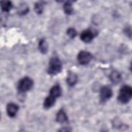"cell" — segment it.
<instances>
[{
	"label": "cell",
	"instance_id": "obj_3",
	"mask_svg": "<svg viewBox=\"0 0 132 132\" xmlns=\"http://www.w3.org/2000/svg\"><path fill=\"white\" fill-rule=\"evenodd\" d=\"M34 86L33 80L27 76L20 80L18 84L17 89L20 93H24L30 90Z\"/></svg>",
	"mask_w": 132,
	"mask_h": 132
},
{
	"label": "cell",
	"instance_id": "obj_4",
	"mask_svg": "<svg viewBox=\"0 0 132 132\" xmlns=\"http://www.w3.org/2000/svg\"><path fill=\"white\" fill-rule=\"evenodd\" d=\"M112 96L111 88L108 86L101 88L100 91V98L101 103H105L109 100Z\"/></svg>",
	"mask_w": 132,
	"mask_h": 132
},
{
	"label": "cell",
	"instance_id": "obj_6",
	"mask_svg": "<svg viewBox=\"0 0 132 132\" xmlns=\"http://www.w3.org/2000/svg\"><path fill=\"white\" fill-rule=\"evenodd\" d=\"M96 32L90 29L84 30L80 34V38L81 41L85 43H89L96 36Z\"/></svg>",
	"mask_w": 132,
	"mask_h": 132
},
{
	"label": "cell",
	"instance_id": "obj_7",
	"mask_svg": "<svg viewBox=\"0 0 132 132\" xmlns=\"http://www.w3.org/2000/svg\"><path fill=\"white\" fill-rule=\"evenodd\" d=\"M19 110V106L18 105L13 103H10L8 104L6 107V111L8 116L10 118H13L15 116Z\"/></svg>",
	"mask_w": 132,
	"mask_h": 132
},
{
	"label": "cell",
	"instance_id": "obj_18",
	"mask_svg": "<svg viewBox=\"0 0 132 132\" xmlns=\"http://www.w3.org/2000/svg\"><path fill=\"white\" fill-rule=\"evenodd\" d=\"M124 32L125 34H126L127 36H128V34H129V35L131 36V29L130 27H127L124 29Z\"/></svg>",
	"mask_w": 132,
	"mask_h": 132
},
{
	"label": "cell",
	"instance_id": "obj_8",
	"mask_svg": "<svg viewBox=\"0 0 132 132\" xmlns=\"http://www.w3.org/2000/svg\"><path fill=\"white\" fill-rule=\"evenodd\" d=\"M56 97L54 96V95L49 94V95L45 98V100L43 103V107L45 109H49L51 107H52L56 100Z\"/></svg>",
	"mask_w": 132,
	"mask_h": 132
},
{
	"label": "cell",
	"instance_id": "obj_15",
	"mask_svg": "<svg viewBox=\"0 0 132 132\" xmlns=\"http://www.w3.org/2000/svg\"><path fill=\"white\" fill-rule=\"evenodd\" d=\"M121 78V77L120 74L117 71L112 72L110 76V79H111V81H112V82L114 84L118 83L120 81Z\"/></svg>",
	"mask_w": 132,
	"mask_h": 132
},
{
	"label": "cell",
	"instance_id": "obj_16",
	"mask_svg": "<svg viewBox=\"0 0 132 132\" xmlns=\"http://www.w3.org/2000/svg\"><path fill=\"white\" fill-rule=\"evenodd\" d=\"M44 4L42 2H37L35 4L34 9L36 12L38 14H41L43 11Z\"/></svg>",
	"mask_w": 132,
	"mask_h": 132
},
{
	"label": "cell",
	"instance_id": "obj_1",
	"mask_svg": "<svg viewBox=\"0 0 132 132\" xmlns=\"http://www.w3.org/2000/svg\"><path fill=\"white\" fill-rule=\"evenodd\" d=\"M132 97V89L128 85H124L120 89L118 100L122 104H126L129 102Z\"/></svg>",
	"mask_w": 132,
	"mask_h": 132
},
{
	"label": "cell",
	"instance_id": "obj_2",
	"mask_svg": "<svg viewBox=\"0 0 132 132\" xmlns=\"http://www.w3.org/2000/svg\"><path fill=\"white\" fill-rule=\"evenodd\" d=\"M62 70V63L58 57L54 56L49 61L47 73L51 75H55L59 73Z\"/></svg>",
	"mask_w": 132,
	"mask_h": 132
},
{
	"label": "cell",
	"instance_id": "obj_17",
	"mask_svg": "<svg viewBox=\"0 0 132 132\" xmlns=\"http://www.w3.org/2000/svg\"><path fill=\"white\" fill-rule=\"evenodd\" d=\"M67 35L71 39L74 38L77 36V31L74 28H69L67 30Z\"/></svg>",
	"mask_w": 132,
	"mask_h": 132
},
{
	"label": "cell",
	"instance_id": "obj_11",
	"mask_svg": "<svg viewBox=\"0 0 132 132\" xmlns=\"http://www.w3.org/2000/svg\"><path fill=\"white\" fill-rule=\"evenodd\" d=\"M61 93H62L61 89L60 86L58 84L55 85L54 86H53L51 88L49 92V94H51L54 95L56 98H58L59 97H60L61 95Z\"/></svg>",
	"mask_w": 132,
	"mask_h": 132
},
{
	"label": "cell",
	"instance_id": "obj_9",
	"mask_svg": "<svg viewBox=\"0 0 132 132\" xmlns=\"http://www.w3.org/2000/svg\"><path fill=\"white\" fill-rule=\"evenodd\" d=\"M56 119L57 122L59 123H63L67 122L68 120L66 113L63 109H61L58 111L56 114Z\"/></svg>",
	"mask_w": 132,
	"mask_h": 132
},
{
	"label": "cell",
	"instance_id": "obj_14",
	"mask_svg": "<svg viewBox=\"0 0 132 132\" xmlns=\"http://www.w3.org/2000/svg\"><path fill=\"white\" fill-rule=\"evenodd\" d=\"M64 12L68 15H71L73 12L72 4L70 1L66 2L63 6Z\"/></svg>",
	"mask_w": 132,
	"mask_h": 132
},
{
	"label": "cell",
	"instance_id": "obj_13",
	"mask_svg": "<svg viewBox=\"0 0 132 132\" xmlns=\"http://www.w3.org/2000/svg\"><path fill=\"white\" fill-rule=\"evenodd\" d=\"M1 7L2 11L8 12L12 8V4L9 1H1Z\"/></svg>",
	"mask_w": 132,
	"mask_h": 132
},
{
	"label": "cell",
	"instance_id": "obj_10",
	"mask_svg": "<svg viewBox=\"0 0 132 132\" xmlns=\"http://www.w3.org/2000/svg\"><path fill=\"white\" fill-rule=\"evenodd\" d=\"M78 81L77 76L72 72H69L67 77V82L70 86H74Z\"/></svg>",
	"mask_w": 132,
	"mask_h": 132
},
{
	"label": "cell",
	"instance_id": "obj_12",
	"mask_svg": "<svg viewBox=\"0 0 132 132\" xmlns=\"http://www.w3.org/2000/svg\"><path fill=\"white\" fill-rule=\"evenodd\" d=\"M38 48L41 53L43 54L47 53L48 51V44L44 39H42L39 41Z\"/></svg>",
	"mask_w": 132,
	"mask_h": 132
},
{
	"label": "cell",
	"instance_id": "obj_5",
	"mask_svg": "<svg viewBox=\"0 0 132 132\" xmlns=\"http://www.w3.org/2000/svg\"><path fill=\"white\" fill-rule=\"evenodd\" d=\"M93 58L92 55L89 52L81 51L77 55V60L81 65L88 64Z\"/></svg>",
	"mask_w": 132,
	"mask_h": 132
}]
</instances>
